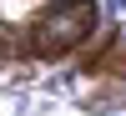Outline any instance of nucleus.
<instances>
[{"mask_svg":"<svg viewBox=\"0 0 126 116\" xmlns=\"http://www.w3.org/2000/svg\"><path fill=\"white\" fill-rule=\"evenodd\" d=\"M96 25H101V5L96 0H56V5H46L25 25V56L61 61V56L86 46L96 35Z\"/></svg>","mask_w":126,"mask_h":116,"instance_id":"f257e3e1","label":"nucleus"},{"mask_svg":"<svg viewBox=\"0 0 126 116\" xmlns=\"http://www.w3.org/2000/svg\"><path fill=\"white\" fill-rule=\"evenodd\" d=\"M86 76H101V71H106V76H126V40L116 35V30H111L106 40H101V50L96 56H86Z\"/></svg>","mask_w":126,"mask_h":116,"instance_id":"f03ea898","label":"nucleus"}]
</instances>
